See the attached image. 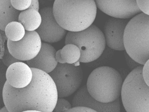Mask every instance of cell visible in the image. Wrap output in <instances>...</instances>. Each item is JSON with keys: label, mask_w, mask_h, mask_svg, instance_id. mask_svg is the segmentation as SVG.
I'll return each instance as SVG.
<instances>
[{"label": "cell", "mask_w": 149, "mask_h": 112, "mask_svg": "<svg viewBox=\"0 0 149 112\" xmlns=\"http://www.w3.org/2000/svg\"><path fill=\"white\" fill-rule=\"evenodd\" d=\"M0 112H9L8 108H6V106L5 105L3 107H2L1 109H0Z\"/></svg>", "instance_id": "obj_27"}, {"label": "cell", "mask_w": 149, "mask_h": 112, "mask_svg": "<svg viewBox=\"0 0 149 112\" xmlns=\"http://www.w3.org/2000/svg\"><path fill=\"white\" fill-rule=\"evenodd\" d=\"M142 66L134 69L122 85L121 97L127 112H149V86L142 77Z\"/></svg>", "instance_id": "obj_5"}, {"label": "cell", "mask_w": 149, "mask_h": 112, "mask_svg": "<svg viewBox=\"0 0 149 112\" xmlns=\"http://www.w3.org/2000/svg\"><path fill=\"white\" fill-rule=\"evenodd\" d=\"M128 19L112 17L108 19L104 27L106 45L116 51L125 50L124 45V34L128 22Z\"/></svg>", "instance_id": "obj_11"}, {"label": "cell", "mask_w": 149, "mask_h": 112, "mask_svg": "<svg viewBox=\"0 0 149 112\" xmlns=\"http://www.w3.org/2000/svg\"><path fill=\"white\" fill-rule=\"evenodd\" d=\"M52 8L56 21L68 31L86 29L97 16L95 0H54Z\"/></svg>", "instance_id": "obj_2"}, {"label": "cell", "mask_w": 149, "mask_h": 112, "mask_svg": "<svg viewBox=\"0 0 149 112\" xmlns=\"http://www.w3.org/2000/svg\"><path fill=\"white\" fill-rule=\"evenodd\" d=\"M31 8L39 10V0H33ZM20 13L13 7L11 0H0V30L4 31L9 22L18 21Z\"/></svg>", "instance_id": "obj_15"}, {"label": "cell", "mask_w": 149, "mask_h": 112, "mask_svg": "<svg viewBox=\"0 0 149 112\" xmlns=\"http://www.w3.org/2000/svg\"><path fill=\"white\" fill-rule=\"evenodd\" d=\"M61 56L63 63L80 66L81 51L76 45L72 43L65 45L61 49Z\"/></svg>", "instance_id": "obj_17"}, {"label": "cell", "mask_w": 149, "mask_h": 112, "mask_svg": "<svg viewBox=\"0 0 149 112\" xmlns=\"http://www.w3.org/2000/svg\"><path fill=\"white\" fill-rule=\"evenodd\" d=\"M72 107V105L67 100L63 99V97H58L53 111L56 112H66V111Z\"/></svg>", "instance_id": "obj_20"}, {"label": "cell", "mask_w": 149, "mask_h": 112, "mask_svg": "<svg viewBox=\"0 0 149 112\" xmlns=\"http://www.w3.org/2000/svg\"><path fill=\"white\" fill-rule=\"evenodd\" d=\"M136 2L141 13L149 15V0H136Z\"/></svg>", "instance_id": "obj_22"}, {"label": "cell", "mask_w": 149, "mask_h": 112, "mask_svg": "<svg viewBox=\"0 0 149 112\" xmlns=\"http://www.w3.org/2000/svg\"><path fill=\"white\" fill-rule=\"evenodd\" d=\"M125 51L132 60L143 65L149 59V15L141 13L128 22L124 34Z\"/></svg>", "instance_id": "obj_3"}, {"label": "cell", "mask_w": 149, "mask_h": 112, "mask_svg": "<svg viewBox=\"0 0 149 112\" xmlns=\"http://www.w3.org/2000/svg\"><path fill=\"white\" fill-rule=\"evenodd\" d=\"M8 40V38L6 37V35L4 33V31L0 30V61L2 60L3 54L5 52V42Z\"/></svg>", "instance_id": "obj_23"}, {"label": "cell", "mask_w": 149, "mask_h": 112, "mask_svg": "<svg viewBox=\"0 0 149 112\" xmlns=\"http://www.w3.org/2000/svg\"><path fill=\"white\" fill-rule=\"evenodd\" d=\"M96 112V111L89 107L84 106H72L71 108L66 111V112Z\"/></svg>", "instance_id": "obj_25"}, {"label": "cell", "mask_w": 149, "mask_h": 112, "mask_svg": "<svg viewBox=\"0 0 149 112\" xmlns=\"http://www.w3.org/2000/svg\"><path fill=\"white\" fill-rule=\"evenodd\" d=\"M56 49L49 43H42L40 51L32 60L26 61L31 68H37L49 74L58 65L56 60Z\"/></svg>", "instance_id": "obj_14"}, {"label": "cell", "mask_w": 149, "mask_h": 112, "mask_svg": "<svg viewBox=\"0 0 149 112\" xmlns=\"http://www.w3.org/2000/svg\"><path fill=\"white\" fill-rule=\"evenodd\" d=\"M56 60L58 62V63H63L62 59L61 56V49L56 52Z\"/></svg>", "instance_id": "obj_26"}, {"label": "cell", "mask_w": 149, "mask_h": 112, "mask_svg": "<svg viewBox=\"0 0 149 112\" xmlns=\"http://www.w3.org/2000/svg\"><path fill=\"white\" fill-rule=\"evenodd\" d=\"M42 41L36 31H26L22 39L13 42L8 39V50L15 58L20 61H28L34 58L40 51Z\"/></svg>", "instance_id": "obj_8"}, {"label": "cell", "mask_w": 149, "mask_h": 112, "mask_svg": "<svg viewBox=\"0 0 149 112\" xmlns=\"http://www.w3.org/2000/svg\"><path fill=\"white\" fill-rule=\"evenodd\" d=\"M1 61H2V63L6 67H8L10 66L11 65L14 63L15 62L20 61L19 60H18L15 58L9 52V51L8 50V47H7V45L5 47V52H4L3 57H2Z\"/></svg>", "instance_id": "obj_21"}, {"label": "cell", "mask_w": 149, "mask_h": 112, "mask_svg": "<svg viewBox=\"0 0 149 112\" xmlns=\"http://www.w3.org/2000/svg\"><path fill=\"white\" fill-rule=\"evenodd\" d=\"M42 16V23L36 30L42 41L54 43L61 41L66 34V31L56 21L52 7H45L39 10Z\"/></svg>", "instance_id": "obj_9"}, {"label": "cell", "mask_w": 149, "mask_h": 112, "mask_svg": "<svg viewBox=\"0 0 149 112\" xmlns=\"http://www.w3.org/2000/svg\"><path fill=\"white\" fill-rule=\"evenodd\" d=\"M33 77L31 68L22 61L16 62L8 67L6 77L13 88L21 89L28 86Z\"/></svg>", "instance_id": "obj_13"}, {"label": "cell", "mask_w": 149, "mask_h": 112, "mask_svg": "<svg viewBox=\"0 0 149 112\" xmlns=\"http://www.w3.org/2000/svg\"><path fill=\"white\" fill-rule=\"evenodd\" d=\"M33 77L25 88L17 89L6 81L2 97L9 112H52L58 98L56 85L49 74L31 68Z\"/></svg>", "instance_id": "obj_1"}, {"label": "cell", "mask_w": 149, "mask_h": 112, "mask_svg": "<svg viewBox=\"0 0 149 112\" xmlns=\"http://www.w3.org/2000/svg\"><path fill=\"white\" fill-rule=\"evenodd\" d=\"M72 106H84L89 107L96 112H119L120 104L119 99L111 103H102L92 97L84 86L79 90L74 95L72 102Z\"/></svg>", "instance_id": "obj_12"}, {"label": "cell", "mask_w": 149, "mask_h": 112, "mask_svg": "<svg viewBox=\"0 0 149 112\" xmlns=\"http://www.w3.org/2000/svg\"><path fill=\"white\" fill-rule=\"evenodd\" d=\"M123 80L119 72L109 66L94 70L90 74L86 88L90 95L102 103H111L121 95Z\"/></svg>", "instance_id": "obj_4"}, {"label": "cell", "mask_w": 149, "mask_h": 112, "mask_svg": "<svg viewBox=\"0 0 149 112\" xmlns=\"http://www.w3.org/2000/svg\"><path fill=\"white\" fill-rule=\"evenodd\" d=\"M97 8L112 17L129 19L141 13L136 0H95Z\"/></svg>", "instance_id": "obj_10"}, {"label": "cell", "mask_w": 149, "mask_h": 112, "mask_svg": "<svg viewBox=\"0 0 149 112\" xmlns=\"http://www.w3.org/2000/svg\"><path fill=\"white\" fill-rule=\"evenodd\" d=\"M65 43V45L74 44L79 48L81 51L79 61L81 63H90L97 60L106 46L103 32L93 24L82 31H68Z\"/></svg>", "instance_id": "obj_6"}, {"label": "cell", "mask_w": 149, "mask_h": 112, "mask_svg": "<svg viewBox=\"0 0 149 112\" xmlns=\"http://www.w3.org/2000/svg\"><path fill=\"white\" fill-rule=\"evenodd\" d=\"M142 74L144 81L149 86V59L143 65Z\"/></svg>", "instance_id": "obj_24"}, {"label": "cell", "mask_w": 149, "mask_h": 112, "mask_svg": "<svg viewBox=\"0 0 149 112\" xmlns=\"http://www.w3.org/2000/svg\"><path fill=\"white\" fill-rule=\"evenodd\" d=\"M32 2L33 0H11L13 7L20 12L31 8Z\"/></svg>", "instance_id": "obj_19"}, {"label": "cell", "mask_w": 149, "mask_h": 112, "mask_svg": "<svg viewBox=\"0 0 149 112\" xmlns=\"http://www.w3.org/2000/svg\"><path fill=\"white\" fill-rule=\"evenodd\" d=\"M49 74L56 85L58 97L72 95L79 89L83 80L81 67L68 63H58Z\"/></svg>", "instance_id": "obj_7"}, {"label": "cell", "mask_w": 149, "mask_h": 112, "mask_svg": "<svg viewBox=\"0 0 149 112\" xmlns=\"http://www.w3.org/2000/svg\"><path fill=\"white\" fill-rule=\"evenodd\" d=\"M4 31L8 39L13 42H17L22 39L26 33L23 25L18 21L9 22Z\"/></svg>", "instance_id": "obj_18"}, {"label": "cell", "mask_w": 149, "mask_h": 112, "mask_svg": "<svg viewBox=\"0 0 149 112\" xmlns=\"http://www.w3.org/2000/svg\"><path fill=\"white\" fill-rule=\"evenodd\" d=\"M18 22L22 24L26 31H36L42 23V16L39 11L30 8L20 12Z\"/></svg>", "instance_id": "obj_16"}]
</instances>
